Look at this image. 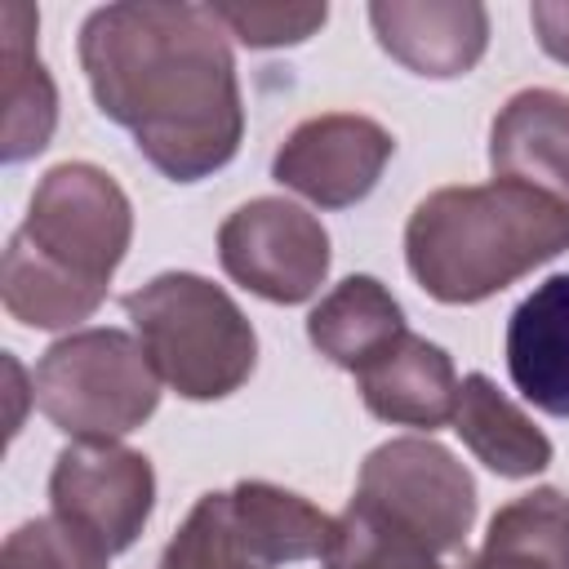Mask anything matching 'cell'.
<instances>
[{
    "instance_id": "1",
    "label": "cell",
    "mask_w": 569,
    "mask_h": 569,
    "mask_svg": "<svg viewBox=\"0 0 569 569\" xmlns=\"http://www.w3.org/2000/svg\"><path fill=\"white\" fill-rule=\"evenodd\" d=\"M80 71L98 111L169 182L227 169L244 138L236 53L209 4L124 0L84 18Z\"/></svg>"
},
{
    "instance_id": "2",
    "label": "cell",
    "mask_w": 569,
    "mask_h": 569,
    "mask_svg": "<svg viewBox=\"0 0 569 569\" xmlns=\"http://www.w3.org/2000/svg\"><path fill=\"white\" fill-rule=\"evenodd\" d=\"M129 240L133 204L124 187L89 160L53 164L0 258L4 311L27 329H76L107 302Z\"/></svg>"
},
{
    "instance_id": "3",
    "label": "cell",
    "mask_w": 569,
    "mask_h": 569,
    "mask_svg": "<svg viewBox=\"0 0 569 569\" xmlns=\"http://www.w3.org/2000/svg\"><path fill=\"white\" fill-rule=\"evenodd\" d=\"M569 249V204L520 182L440 187L405 222V262L445 307H476Z\"/></svg>"
},
{
    "instance_id": "4",
    "label": "cell",
    "mask_w": 569,
    "mask_h": 569,
    "mask_svg": "<svg viewBox=\"0 0 569 569\" xmlns=\"http://www.w3.org/2000/svg\"><path fill=\"white\" fill-rule=\"evenodd\" d=\"M120 302L151 369L182 400H222L249 382L258 333L222 284L196 271H160Z\"/></svg>"
},
{
    "instance_id": "5",
    "label": "cell",
    "mask_w": 569,
    "mask_h": 569,
    "mask_svg": "<svg viewBox=\"0 0 569 569\" xmlns=\"http://www.w3.org/2000/svg\"><path fill=\"white\" fill-rule=\"evenodd\" d=\"M329 538L333 516L302 493L271 480H236L196 498L156 569H276L320 560Z\"/></svg>"
},
{
    "instance_id": "6",
    "label": "cell",
    "mask_w": 569,
    "mask_h": 569,
    "mask_svg": "<svg viewBox=\"0 0 569 569\" xmlns=\"http://www.w3.org/2000/svg\"><path fill=\"white\" fill-rule=\"evenodd\" d=\"M36 409L71 440H120L160 409V373L124 329H71L36 365Z\"/></svg>"
},
{
    "instance_id": "7",
    "label": "cell",
    "mask_w": 569,
    "mask_h": 569,
    "mask_svg": "<svg viewBox=\"0 0 569 569\" xmlns=\"http://www.w3.org/2000/svg\"><path fill=\"white\" fill-rule=\"evenodd\" d=\"M351 502L378 520L422 538L449 560L467 556V533L476 525V480L471 471L431 436H396L360 462Z\"/></svg>"
},
{
    "instance_id": "8",
    "label": "cell",
    "mask_w": 569,
    "mask_h": 569,
    "mask_svg": "<svg viewBox=\"0 0 569 569\" xmlns=\"http://www.w3.org/2000/svg\"><path fill=\"white\" fill-rule=\"evenodd\" d=\"M329 258L325 222L284 196H258L218 227L222 271L276 307L311 302L329 276Z\"/></svg>"
},
{
    "instance_id": "9",
    "label": "cell",
    "mask_w": 569,
    "mask_h": 569,
    "mask_svg": "<svg viewBox=\"0 0 569 569\" xmlns=\"http://www.w3.org/2000/svg\"><path fill=\"white\" fill-rule=\"evenodd\" d=\"M49 507L71 529L89 533L107 556L129 551L156 511L151 458L120 440H76L53 458Z\"/></svg>"
},
{
    "instance_id": "10",
    "label": "cell",
    "mask_w": 569,
    "mask_h": 569,
    "mask_svg": "<svg viewBox=\"0 0 569 569\" xmlns=\"http://www.w3.org/2000/svg\"><path fill=\"white\" fill-rule=\"evenodd\" d=\"M391 156L396 138L373 116L325 111L289 129L271 156V178L320 209H351L378 187Z\"/></svg>"
},
{
    "instance_id": "11",
    "label": "cell",
    "mask_w": 569,
    "mask_h": 569,
    "mask_svg": "<svg viewBox=\"0 0 569 569\" xmlns=\"http://www.w3.org/2000/svg\"><path fill=\"white\" fill-rule=\"evenodd\" d=\"M369 27L387 58L427 80H458L489 49V9L476 0H373Z\"/></svg>"
},
{
    "instance_id": "12",
    "label": "cell",
    "mask_w": 569,
    "mask_h": 569,
    "mask_svg": "<svg viewBox=\"0 0 569 569\" xmlns=\"http://www.w3.org/2000/svg\"><path fill=\"white\" fill-rule=\"evenodd\" d=\"M489 169L569 204V93L520 89L489 124Z\"/></svg>"
},
{
    "instance_id": "13",
    "label": "cell",
    "mask_w": 569,
    "mask_h": 569,
    "mask_svg": "<svg viewBox=\"0 0 569 569\" xmlns=\"http://www.w3.org/2000/svg\"><path fill=\"white\" fill-rule=\"evenodd\" d=\"M356 391L365 409L391 427L440 431L458 409V373L440 342L422 333H405L391 351L356 373Z\"/></svg>"
},
{
    "instance_id": "14",
    "label": "cell",
    "mask_w": 569,
    "mask_h": 569,
    "mask_svg": "<svg viewBox=\"0 0 569 569\" xmlns=\"http://www.w3.org/2000/svg\"><path fill=\"white\" fill-rule=\"evenodd\" d=\"M40 13L22 0H9L0 9V156L4 164H22L40 156L58 124V89L36 53Z\"/></svg>"
},
{
    "instance_id": "15",
    "label": "cell",
    "mask_w": 569,
    "mask_h": 569,
    "mask_svg": "<svg viewBox=\"0 0 569 569\" xmlns=\"http://www.w3.org/2000/svg\"><path fill=\"white\" fill-rule=\"evenodd\" d=\"M507 373L533 409L569 418V271L533 284L511 311Z\"/></svg>"
},
{
    "instance_id": "16",
    "label": "cell",
    "mask_w": 569,
    "mask_h": 569,
    "mask_svg": "<svg viewBox=\"0 0 569 569\" xmlns=\"http://www.w3.org/2000/svg\"><path fill=\"white\" fill-rule=\"evenodd\" d=\"M409 333L400 302L378 276L338 280L307 316V342L338 369L360 373Z\"/></svg>"
},
{
    "instance_id": "17",
    "label": "cell",
    "mask_w": 569,
    "mask_h": 569,
    "mask_svg": "<svg viewBox=\"0 0 569 569\" xmlns=\"http://www.w3.org/2000/svg\"><path fill=\"white\" fill-rule=\"evenodd\" d=\"M453 431L462 445L502 480H529L551 467V440L547 431L507 396L489 373H467L458 382V409Z\"/></svg>"
},
{
    "instance_id": "18",
    "label": "cell",
    "mask_w": 569,
    "mask_h": 569,
    "mask_svg": "<svg viewBox=\"0 0 569 569\" xmlns=\"http://www.w3.org/2000/svg\"><path fill=\"white\" fill-rule=\"evenodd\" d=\"M462 569H569V493L538 485L498 507Z\"/></svg>"
},
{
    "instance_id": "19",
    "label": "cell",
    "mask_w": 569,
    "mask_h": 569,
    "mask_svg": "<svg viewBox=\"0 0 569 569\" xmlns=\"http://www.w3.org/2000/svg\"><path fill=\"white\" fill-rule=\"evenodd\" d=\"M462 560L440 556L422 538L378 520L360 502H347V511L333 520V538L320 556V569H462Z\"/></svg>"
},
{
    "instance_id": "20",
    "label": "cell",
    "mask_w": 569,
    "mask_h": 569,
    "mask_svg": "<svg viewBox=\"0 0 569 569\" xmlns=\"http://www.w3.org/2000/svg\"><path fill=\"white\" fill-rule=\"evenodd\" d=\"M107 551L58 516L18 525L0 547V569H107Z\"/></svg>"
},
{
    "instance_id": "21",
    "label": "cell",
    "mask_w": 569,
    "mask_h": 569,
    "mask_svg": "<svg viewBox=\"0 0 569 569\" xmlns=\"http://www.w3.org/2000/svg\"><path fill=\"white\" fill-rule=\"evenodd\" d=\"M209 13L222 22L227 36H236L240 44L249 49H289V44H302L311 40L325 18H329V4H209Z\"/></svg>"
},
{
    "instance_id": "22",
    "label": "cell",
    "mask_w": 569,
    "mask_h": 569,
    "mask_svg": "<svg viewBox=\"0 0 569 569\" xmlns=\"http://www.w3.org/2000/svg\"><path fill=\"white\" fill-rule=\"evenodd\" d=\"M529 22H533V36H538L542 53L569 67V0H533Z\"/></svg>"
}]
</instances>
